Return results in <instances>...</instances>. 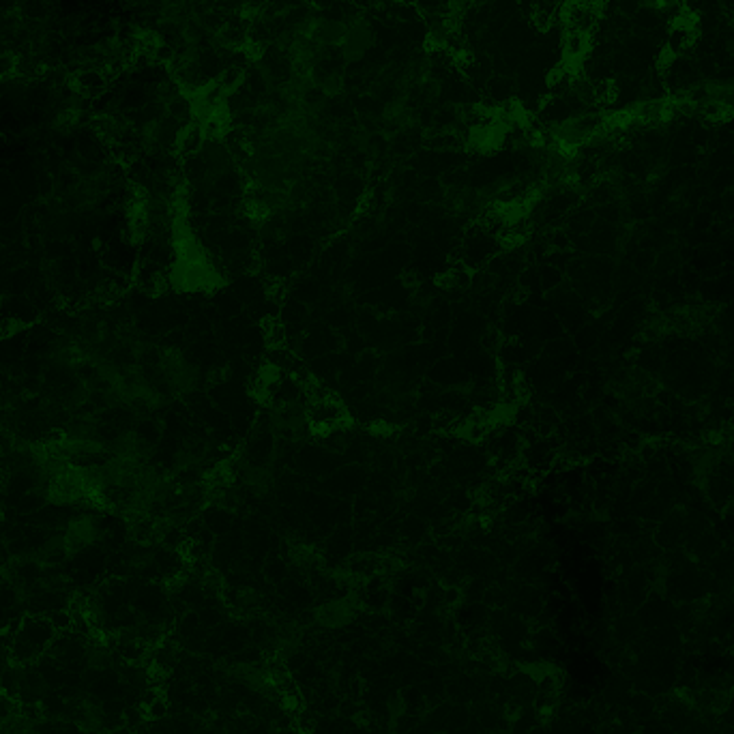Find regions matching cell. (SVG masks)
I'll list each match as a JSON object with an SVG mask.
<instances>
[{
  "mask_svg": "<svg viewBox=\"0 0 734 734\" xmlns=\"http://www.w3.org/2000/svg\"><path fill=\"white\" fill-rule=\"evenodd\" d=\"M374 44H376V32H374L372 24L363 18H357L348 24L343 41L339 46V52L348 65H355L367 56V52L374 48Z\"/></svg>",
  "mask_w": 734,
  "mask_h": 734,
  "instance_id": "1",
  "label": "cell"
}]
</instances>
